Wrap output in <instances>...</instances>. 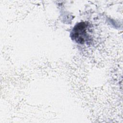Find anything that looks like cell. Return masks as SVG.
Instances as JSON below:
<instances>
[{
	"mask_svg": "<svg viewBox=\"0 0 123 123\" xmlns=\"http://www.w3.org/2000/svg\"><path fill=\"white\" fill-rule=\"evenodd\" d=\"M91 25L87 22L77 24L71 33L72 39L80 44H88L91 38Z\"/></svg>",
	"mask_w": 123,
	"mask_h": 123,
	"instance_id": "cell-1",
	"label": "cell"
}]
</instances>
